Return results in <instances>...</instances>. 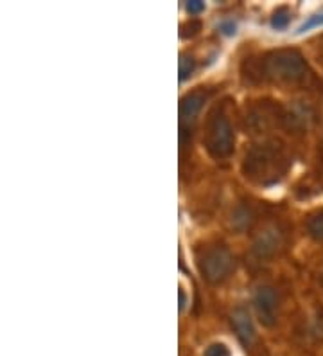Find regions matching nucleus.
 Returning <instances> with one entry per match:
<instances>
[{
	"mask_svg": "<svg viewBox=\"0 0 323 356\" xmlns=\"http://www.w3.org/2000/svg\"><path fill=\"white\" fill-rule=\"evenodd\" d=\"M245 78L250 83H272L280 87H306L315 74L297 49H276L248 63Z\"/></svg>",
	"mask_w": 323,
	"mask_h": 356,
	"instance_id": "f257e3e1",
	"label": "nucleus"
},
{
	"mask_svg": "<svg viewBox=\"0 0 323 356\" xmlns=\"http://www.w3.org/2000/svg\"><path fill=\"white\" fill-rule=\"evenodd\" d=\"M291 162L293 161L284 144H280L279 140H264L260 144H254L246 152L242 173L251 182L270 186L285 177Z\"/></svg>",
	"mask_w": 323,
	"mask_h": 356,
	"instance_id": "f03ea898",
	"label": "nucleus"
},
{
	"mask_svg": "<svg viewBox=\"0 0 323 356\" xmlns=\"http://www.w3.org/2000/svg\"><path fill=\"white\" fill-rule=\"evenodd\" d=\"M203 144L214 161H226L232 156L233 148H235V130H233L229 113L224 112L223 104L215 106L208 113Z\"/></svg>",
	"mask_w": 323,
	"mask_h": 356,
	"instance_id": "7ed1b4c3",
	"label": "nucleus"
},
{
	"mask_svg": "<svg viewBox=\"0 0 323 356\" xmlns=\"http://www.w3.org/2000/svg\"><path fill=\"white\" fill-rule=\"evenodd\" d=\"M196 266L208 284H223L235 270V257L226 245H207L196 256Z\"/></svg>",
	"mask_w": 323,
	"mask_h": 356,
	"instance_id": "20e7f679",
	"label": "nucleus"
},
{
	"mask_svg": "<svg viewBox=\"0 0 323 356\" xmlns=\"http://www.w3.org/2000/svg\"><path fill=\"white\" fill-rule=\"evenodd\" d=\"M285 245V230L279 223H272L260 229L255 234L251 243V257L257 261H270L284 248Z\"/></svg>",
	"mask_w": 323,
	"mask_h": 356,
	"instance_id": "39448f33",
	"label": "nucleus"
},
{
	"mask_svg": "<svg viewBox=\"0 0 323 356\" xmlns=\"http://www.w3.org/2000/svg\"><path fill=\"white\" fill-rule=\"evenodd\" d=\"M210 97V92L198 88L181 97L180 101V140L181 144H185L187 137H190L194 131V127L198 122L199 113H201L203 106Z\"/></svg>",
	"mask_w": 323,
	"mask_h": 356,
	"instance_id": "423d86ee",
	"label": "nucleus"
},
{
	"mask_svg": "<svg viewBox=\"0 0 323 356\" xmlns=\"http://www.w3.org/2000/svg\"><path fill=\"white\" fill-rule=\"evenodd\" d=\"M254 308L258 322L266 327L275 326L279 321V308H280V297L279 291L270 284L258 286L254 293Z\"/></svg>",
	"mask_w": 323,
	"mask_h": 356,
	"instance_id": "0eeeda50",
	"label": "nucleus"
},
{
	"mask_svg": "<svg viewBox=\"0 0 323 356\" xmlns=\"http://www.w3.org/2000/svg\"><path fill=\"white\" fill-rule=\"evenodd\" d=\"M230 321H232V327L233 331H235L239 342H241L245 348H251L255 339H257V333H255L254 318H251L250 312H248L245 306H239V308H235L232 312Z\"/></svg>",
	"mask_w": 323,
	"mask_h": 356,
	"instance_id": "6e6552de",
	"label": "nucleus"
},
{
	"mask_svg": "<svg viewBox=\"0 0 323 356\" xmlns=\"http://www.w3.org/2000/svg\"><path fill=\"white\" fill-rule=\"evenodd\" d=\"M255 222V213L254 209L250 205L241 204L239 207L233 211V216H232V225L235 227L237 230H246L250 229L251 223Z\"/></svg>",
	"mask_w": 323,
	"mask_h": 356,
	"instance_id": "1a4fd4ad",
	"label": "nucleus"
},
{
	"mask_svg": "<svg viewBox=\"0 0 323 356\" xmlns=\"http://www.w3.org/2000/svg\"><path fill=\"white\" fill-rule=\"evenodd\" d=\"M307 236L315 241H323V209H316L306 220Z\"/></svg>",
	"mask_w": 323,
	"mask_h": 356,
	"instance_id": "9d476101",
	"label": "nucleus"
},
{
	"mask_svg": "<svg viewBox=\"0 0 323 356\" xmlns=\"http://www.w3.org/2000/svg\"><path fill=\"white\" fill-rule=\"evenodd\" d=\"M196 58L189 52H181L180 60H178V72H180V81L185 83L187 79L192 78V74L196 72Z\"/></svg>",
	"mask_w": 323,
	"mask_h": 356,
	"instance_id": "9b49d317",
	"label": "nucleus"
},
{
	"mask_svg": "<svg viewBox=\"0 0 323 356\" xmlns=\"http://www.w3.org/2000/svg\"><path fill=\"white\" fill-rule=\"evenodd\" d=\"M291 18H293L291 9L285 8V6L276 8V11H273L272 15V27L275 31H285L289 27V24H291Z\"/></svg>",
	"mask_w": 323,
	"mask_h": 356,
	"instance_id": "f8f14e48",
	"label": "nucleus"
},
{
	"mask_svg": "<svg viewBox=\"0 0 323 356\" xmlns=\"http://www.w3.org/2000/svg\"><path fill=\"white\" fill-rule=\"evenodd\" d=\"M320 27H323V8L318 9V11H315V13H310L309 17H307L306 20L298 26L297 35H306V33H309V31L320 29Z\"/></svg>",
	"mask_w": 323,
	"mask_h": 356,
	"instance_id": "ddd939ff",
	"label": "nucleus"
},
{
	"mask_svg": "<svg viewBox=\"0 0 323 356\" xmlns=\"http://www.w3.org/2000/svg\"><path fill=\"white\" fill-rule=\"evenodd\" d=\"M203 356H232V351H230V348L226 346V343L214 342L208 346L207 351H205V355Z\"/></svg>",
	"mask_w": 323,
	"mask_h": 356,
	"instance_id": "4468645a",
	"label": "nucleus"
},
{
	"mask_svg": "<svg viewBox=\"0 0 323 356\" xmlns=\"http://www.w3.org/2000/svg\"><path fill=\"white\" fill-rule=\"evenodd\" d=\"M217 29H220L221 35L233 36L237 33V24L233 22V20H223V22L217 26Z\"/></svg>",
	"mask_w": 323,
	"mask_h": 356,
	"instance_id": "2eb2a0df",
	"label": "nucleus"
},
{
	"mask_svg": "<svg viewBox=\"0 0 323 356\" xmlns=\"http://www.w3.org/2000/svg\"><path fill=\"white\" fill-rule=\"evenodd\" d=\"M185 9L189 15H199L205 11V2H201V0H190V2L185 4Z\"/></svg>",
	"mask_w": 323,
	"mask_h": 356,
	"instance_id": "dca6fc26",
	"label": "nucleus"
},
{
	"mask_svg": "<svg viewBox=\"0 0 323 356\" xmlns=\"http://www.w3.org/2000/svg\"><path fill=\"white\" fill-rule=\"evenodd\" d=\"M178 293H180V312H183V309H185V305H187L185 290H183V288L180 286V291H178Z\"/></svg>",
	"mask_w": 323,
	"mask_h": 356,
	"instance_id": "f3484780",
	"label": "nucleus"
},
{
	"mask_svg": "<svg viewBox=\"0 0 323 356\" xmlns=\"http://www.w3.org/2000/svg\"><path fill=\"white\" fill-rule=\"evenodd\" d=\"M322 282H323V277H322Z\"/></svg>",
	"mask_w": 323,
	"mask_h": 356,
	"instance_id": "a211bd4d",
	"label": "nucleus"
}]
</instances>
